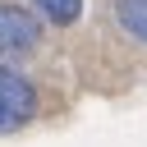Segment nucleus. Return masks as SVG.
<instances>
[{"label":"nucleus","mask_w":147,"mask_h":147,"mask_svg":"<svg viewBox=\"0 0 147 147\" xmlns=\"http://www.w3.org/2000/svg\"><path fill=\"white\" fill-rule=\"evenodd\" d=\"M28 9H37L46 23H78V14H83V0H28Z\"/></svg>","instance_id":"nucleus-4"},{"label":"nucleus","mask_w":147,"mask_h":147,"mask_svg":"<svg viewBox=\"0 0 147 147\" xmlns=\"http://www.w3.org/2000/svg\"><path fill=\"white\" fill-rule=\"evenodd\" d=\"M32 110H37L32 83H28L18 69H5V64H0V133L23 129V124L32 119Z\"/></svg>","instance_id":"nucleus-1"},{"label":"nucleus","mask_w":147,"mask_h":147,"mask_svg":"<svg viewBox=\"0 0 147 147\" xmlns=\"http://www.w3.org/2000/svg\"><path fill=\"white\" fill-rule=\"evenodd\" d=\"M37 37H41V23L28 9L0 5V55H23V51L37 46Z\"/></svg>","instance_id":"nucleus-2"},{"label":"nucleus","mask_w":147,"mask_h":147,"mask_svg":"<svg viewBox=\"0 0 147 147\" xmlns=\"http://www.w3.org/2000/svg\"><path fill=\"white\" fill-rule=\"evenodd\" d=\"M115 18L129 37L147 41V0H115Z\"/></svg>","instance_id":"nucleus-3"}]
</instances>
